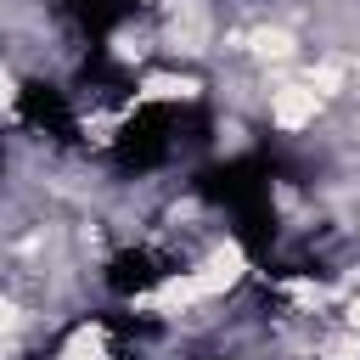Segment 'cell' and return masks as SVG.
<instances>
[{
    "mask_svg": "<svg viewBox=\"0 0 360 360\" xmlns=\"http://www.w3.org/2000/svg\"><path fill=\"white\" fill-rule=\"evenodd\" d=\"M332 112H338V107H332L315 84H304L298 73L276 79L270 96H264V124H270V135H281V141H304V135H315Z\"/></svg>",
    "mask_w": 360,
    "mask_h": 360,
    "instance_id": "obj_1",
    "label": "cell"
},
{
    "mask_svg": "<svg viewBox=\"0 0 360 360\" xmlns=\"http://www.w3.org/2000/svg\"><path fill=\"white\" fill-rule=\"evenodd\" d=\"M135 107H180V112H191V107H202L214 90H208V79L197 73V68H174V62H158V68H146V73H135Z\"/></svg>",
    "mask_w": 360,
    "mask_h": 360,
    "instance_id": "obj_2",
    "label": "cell"
}]
</instances>
